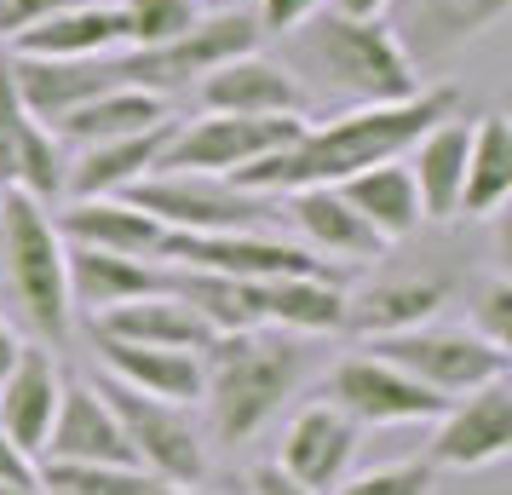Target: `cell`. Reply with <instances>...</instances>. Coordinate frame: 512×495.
<instances>
[{"label": "cell", "mask_w": 512, "mask_h": 495, "mask_svg": "<svg viewBox=\"0 0 512 495\" xmlns=\"http://www.w3.org/2000/svg\"><path fill=\"white\" fill-rule=\"evenodd\" d=\"M449 110H461L455 87H420V93L392 98V104H357V110L323 121V127L305 121V133L294 144H282L271 156L236 167L225 179L254 190V196H288V190H300V185H340V179L363 173V167L403 156Z\"/></svg>", "instance_id": "cell-1"}, {"label": "cell", "mask_w": 512, "mask_h": 495, "mask_svg": "<svg viewBox=\"0 0 512 495\" xmlns=\"http://www.w3.org/2000/svg\"><path fill=\"white\" fill-rule=\"evenodd\" d=\"M305 380L300 334L282 329H242L213 334L202 346V403L208 432L219 444H248Z\"/></svg>", "instance_id": "cell-2"}, {"label": "cell", "mask_w": 512, "mask_h": 495, "mask_svg": "<svg viewBox=\"0 0 512 495\" xmlns=\"http://www.w3.org/2000/svg\"><path fill=\"white\" fill-rule=\"evenodd\" d=\"M288 41V70L294 75H323L334 93L351 104H392V98L420 93V70L403 35L386 18H340V12H317L300 29L282 35Z\"/></svg>", "instance_id": "cell-3"}, {"label": "cell", "mask_w": 512, "mask_h": 495, "mask_svg": "<svg viewBox=\"0 0 512 495\" xmlns=\"http://www.w3.org/2000/svg\"><path fill=\"white\" fill-rule=\"evenodd\" d=\"M0 283L47 346L70 340L75 306L64 277V236L52 225L47 202L24 190H0Z\"/></svg>", "instance_id": "cell-4"}, {"label": "cell", "mask_w": 512, "mask_h": 495, "mask_svg": "<svg viewBox=\"0 0 512 495\" xmlns=\"http://www.w3.org/2000/svg\"><path fill=\"white\" fill-rule=\"evenodd\" d=\"M265 35H259L254 6H219V12H196V24L185 35H173L162 47H121L116 52V81L121 87H144V93H173V87H190L208 70H219L225 58H242L254 52Z\"/></svg>", "instance_id": "cell-5"}, {"label": "cell", "mask_w": 512, "mask_h": 495, "mask_svg": "<svg viewBox=\"0 0 512 495\" xmlns=\"http://www.w3.org/2000/svg\"><path fill=\"white\" fill-rule=\"evenodd\" d=\"M104 403L116 409L121 432L133 444V461H139L150 478L162 484H202L208 478V432L190 421V403H162V398H144L121 380H98Z\"/></svg>", "instance_id": "cell-6"}, {"label": "cell", "mask_w": 512, "mask_h": 495, "mask_svg": "<svg viewBox=\"0 0 512 495\" xmlns=\"http://www.w3.org/2000/svg\"><path fill=\"white\" fill-rule=\"evenodd\" d=\"M127 202L156 213L167 231H254L282 213L277 196H254L219 173H144Z\"/></svg>", "instance_id": "cell-7"}, {"label": "cell", "mask_w": 512, "mask_h": 495, "mask_svg": "<svg viewBox=\"0 0 512 495\" xmlns=\"http://www.w3.org/2000/svg\"><path fill=\"white\" fill-rule=\"evenodd\" d=\"M156 260L179 265V271H225V277H248V283L334 271V265L317 260L305 242H282V236H271L265 225H254V231H167Z\"/></svg>", "instance_id": "cell-8"}, {"label": "cell", "mask_w": 512, "mask_h": 495, "mask_svg": "<svg viewBox=\"0 0 512 495\" xmlns=\"http://www.w3.org/2000/svg\"><path fill=\"white\" fill-rule=\"evenodd\" d=\"M300 133H305V116H213V110H202V121L173 127L156 173H219L225 179L236 167L294 144Z\"/></svg>", "instance_id": "cell-9"}, {"label": "cell", "mask_w": 512, "mask_h": 495, "mask_svg": "<svg viewBox=\"0 0 512 495\" xmlns=\"http://www.w3.org/2000/svg\"><path fill=\"white\" fill-rule=\"evenodd\" d=\"M369 352L386 357V363H397V369L415 375L420 386H432L438 398H461V392H472V386L507 375V352L484 346L472 329H432V323H420V329L369 340Z\"/></svg>", "instance_id": "cell-10"}, {"label": "cell", "mask_w": 512, "mask_h": 495, "mask_svg": "<svg viewBox=\"0 0 512 495\" xmlns=\"http://www.w3.org/2000/svg\"><path fill=\"white\" fill-rule=\"evenodd\" d=\"M328 403H340L357 426H426L443 415V403L432 386H420L415 375H403L397 363L374 352H351L328 369V386H323Z\"/></svg>", "instance_id": "cell-11"}, {"label": "cell", "mask_w": 512, "mask_h": 495, "mask_svg": "<svg viewBox=\"0 0 512 495\" xmlns=\"http://www.w3.org/2000/svg\"><path fill=\"white\" fill-rule=\"evenodd\" d=\"M507 449H512V380L495 375L443 403L438 438H432L426 461L432 467H455V472H478L489 461H501Z\"/></svg>", "instance_id": "cell-12"}, {"label": "cell", "mask_w": 512, "mask_h": 495, "mask_svg": "<svg viewBox=\"0 0 512 495\" xmlns=\"http://www.w3.org/2000/svg\"><path fill=\"white\" fill-rule=\"evenodd\" d=\"M357 444H363V426L351 421L340 403L317 398V403H305V409L288 415L282 444H277V467L288 472V478H300L305 490L328 495L351 472Z\"/></svg>", "instance_id": "cell-13"}, {"label": "cell", "mask_w": 512, "mask_h": 495, "mask_svg": "<svg viewBox=\"0 0 512 495\" xmlns=\"http://www.w3.org/2000/svg\"><path fill=\"white\" fill-rule=\"evenodd\" d=\"M35 461H64V467H139L133 444L121 432L116 409L104 403L93 380H64L58 415L47 426V444Z\"/></svg>", "instance_id": "cell-14"}, {"label": "cell", "mask_w": 512, "mask_h": 495, "mask_svg": "<svg viewBox=\"0 0 512 495\" xmlns=\"http://www.w3.org/2000/svg\"><path fill=\"white\" fill-rule=\"evenodd\" d=\"M196 98L213 116H305V104H311L300 75L277 58H265L259 47L208 70L196 81Z\"/></svg>", "instance_id": "cell-15"}, {"label": "cell", "mask_w": 512, "mask_h": 495, "mask_svg": "<svg viewBox=\"0 0 512 495\" xmlns=\"http://www.w3.org/2000/svg\"><path fill=\"white\" fill-rule=\"evenodd\" d=\"M277 202L288 208L300 242L317 254V260L369 265V260L386 254V242H380V236L369 231V219L340 196V185H300V190H288V196H277Z\"/></svg>", "instance_id": "cell-16"}, {"label": "cell", "mask_w": 512, "mask_h": 495, "mask_svg": "<svg viewBox=\"0 0 512 495\" xmlns=\"http://www.w3.org/2000/svg\"><path fill=\"white\" fill-rule=\"evenodd\" d=\"M455 294V277L449 271H409V277H374L369 288L346 294V329L363 334V340H380V334H403L432 323Z\"/></svg>", "instance_id": "cell-17"}, {"label": "cell", "mask_w": 512, "mask_h": 495, "mask_svg": "<svg viewBox=\"0 0 512 495\" xmlns=\"http://www.w3.org/2000/svg\"><path fill=\"white\" fill-rule=\"evenodd\" d=\"M6 70H12V87L24 98V110L47 127L64 121L75 104L98 98L104 87H121L116 52L110 58H24V52H6Z\"/></svg>", "instance_id": "cell-18"}, {"label": "cell", "mask_w": 512, "mask_h": 495, "mask_svg": "<svg viewBox=\"0 0 512 495\" xmlns=\"http://www.w3.org/2000/svg\"><path fill=\"white\" fill-rule=\"evenodd\" d=\"M64 277H70V306L87 311V317H98V311L144 300V294H167V288H173V265L64 242Z\"/></svg>", "instance_id": "cell-19"}, {"label": "cell", "mask_w": 512, "mask_h": 495, "mask_svg": "<svg viewBox=\"0 0 512 495\" xmlns=\"http://www.w3.org/2000/svg\"><path fill=\"white\" fill-rule=\"evenodd\" d=\"M173 127H179V121L167 116V121H156V127H144V133H127V139H104V144L70 150L64 196H70V202L75 196H127L144 173L162 167V150H167V139H173Z\"/></svg>", "instance_id": "cell-20"}, {"label": "cell", "mask_w": 512, "mask_h": 495, "mask_svg": "<svg viewBox=\"0 0 512 495\" xmlns=\"http://www.w3.org/2000/svg\"><path fill=\"white\" fill-rule=\"evenodd\" d=\"M52 225L75 248H104V254H133V260H156L167 236L162 219L144 213L139 202H127V196H75Z\"/></svg>", "instance_id": "cell-21"}, {"label": "cell", "mask_w": 512, "mask_h": 495, "mask_svg": "<svg viewBox=\"0 0 512 495\" xmlns=\"http://www.w3.org/2000/svg\"><path fill=\"white\" fill-rule=\"evenodd\" d=\"M58 398H64V375H58L52 352L47 346H24L18 363L0 380V426H6V438L24 449L29 461L47 444V426H52V415H58Z\"/></svg>", "instance_id": "cell-22"}, {"label": "cell", "mask_w": 512, "mask_h": 495, "mask_svg": "<svg viewBox=\"0 0 512 495\" xmlns=\"http://www.w3.org/2000/svg\"><path fill=\"white\" fill-rule=\"evenodd\" d=\"M121 47H127V24H121L116 0H87L70 12H52L6 41V52H24V58H110Z\"/></svg>", "instance_id": "cell-23"}, {"label": "cell", "mask_w": 512, "mask_h": 495, "mask_svg": "<svg viewBox=\"0 0 512 495\" xmlns=\"http://www.w3.org/2000/svg\"><path fill=\"white\" fill-rule=\"evenodd\" d=\"M466 144H472V121H466L461 110H449V116L432 121V127L403 150V162H409V173H415L420 213H426V219H455V208H461Z\"/></svg>", "instance_id": "cell-24"}, {"label": "cell", "mask_w": 512, "mask_h": 495, "mask_svg": "<svg viewBox=\"0 0 512 495\" xmlns=\"http://www.w3.org/2000/svg\"><path fill=\"white\" fill-rule=\"evenodd\" d=\"M512 12V0H415L409 6V58L420 64H449L461 47H472L478 35L501 29Z\"/></svg>", "instance_id": "cell-25"}, {"label": "cell", "mask_w": 512, "mask_h": 495, "mask_svg": "<svg viewBox=\"0 0 512 495\" xmlns=\"http://www.w3.org/2000/svg\"><path fill=\"white\" fill-rule=\"evenodd\" d=\"M104 375L133 386L162 403H202V352H173V346H133V340H98Z\"/></svg>", "instance_id": "cell-26"}, {"label": "cell", "mask_w": 512, "mask_h": 495, "mask_svg": "<svg viewBox=\"0 0 512 495\" xmlns=\"http://www.w3.org/2000/svg\"><path fill=\"white\" fill-rule=\"evenodd\" d=\"M98 340H133V346H173V352H202L213 340V329L196 317V311L167 288V294H144V300H127V306H110L87 317Z\"/></svg>", "instance_id": "cell-27"}, {"label": "cell", "mask_w": 512, "mask_h": 495, "mask_svg": "<svg viewBox=\"0 0 512 495\" xmlns=\"http://www.w3.org/2000/svg\"><path fill=\"white\" fill-rule=\"evenodd\" d=\"M259 311H265V329L282 334H340L346 329V288L340 271H311V277H271L259 283Z\"/></svg>", "instance_id": "cell-28"}, {"label": "cell", "mask_w": 512, "mask_h": 495, "mask_svg": "<svg viewBox=\"0 0 512 495\" xmlns=\"http://www.w3.org/2000/svg\"><path fill=\"white\" fill-rule=\"evenodd\" d=\"M340 196H346L351 208L369 219V231L392 248V242H403V236L420 231V190H415V173H409V162L403 156H392V162H374L363 167V173H351V179H340Z\"/></svg>", "instance_id": "cell-29"}, {"label": "cell", "mask_w": 512, "mask_h": 495, "mask_svg": "<svg viewBox=\"0 0 512 495\" xmlns=\"http://www.w3.org/2000/svg\"><path fill=\"white\" fill-rule=\"evenodd\" d=\"M512 202V121L501 110L472 121L466 144V179H461V208L455 219H495Z\"/></svg>", "instance_id": "cell-30"}, {"label": "cell", "mask_w": 512, "mask_h": 495, "mask_svg": "<svg viewBox=\"0 0 512 495\" xmlns=\"http://www.w3.org/2000/svg\"><path fill=\"white\" fill-rule=\"evenodd\" d=\"M162 93H144V87H104L98 98L87 104H75L64 121H52V133L64 139V150H81V144H104V139H127V133H144V127H156L167 121Z\"/></svg>", "instance_id": "cell-31"}, {"label": "cell", "mask_w": 512, "mask_h": 495, "mask_svg": "<svg viewBox=\"0 0 512 495\" xmlns=\"http://www.w3.org/2000/svg\"><path fill=\"white\" fill-rule=\"evenodd\" d=\"M173 294H179V300H185L213 334L265 329L259 283H248V277H225V271H179V265H173Z\"/></svg>", "instance_id": "cell-32"}, {"label": "cell", "mask_w": 512, "mask_h": 495, "mask_svg": "<svg viewBox=\"0 0 512 495\" xmlns=\"http://www.w3.org/2000/svg\"><path fill=\"white\" fill-rule=\"evenodd\" d=\"M64 173H70L64 139L52 133L47 121L29 116L24 139H18V156H12V185L6 190H24V196H35V202H52V196H64Z\"/></svg>", "instance_id": "cell-33"}, {"label": "cell", "mask_w": 512, "mask_h": 495, "mask_svg": "<svg viewBox=\"0 0 512 495\" xmlns=\"http://www.w3.org/2000/svg\"><path fill=\"white\" fill-rule=\"evenodd\" d=\"M162 478L144 467H64V461H41L35 467V490L41 495H150Z\"/></svg>", "instance_id": "cell-34"}, {"label": "cell", "mask_w": 512, "mask_h": 495, "mask_svg": "<svg viewBox=\"0 0 512 495\" xmlns=\"http://www.w3.org/2000/svg\"><path fill=\"white\" fill-rule=\"evenodd\" d=\"M121 24H127V47H162L173 35L196 24V0H116Z\"/></svg>", "instance_id": "cell-35"}, {"label": "cell", "mask_w": 512, "mask_h": 495, "mask_svg": "<svg viewBox=\"0 0 512 495\" xmlns=\"http://www.w3.org/2000/svg\"><path fill=\"white\" fill-rule=\"evenodd\" d=\"M466 329L478 334L484 346L512 357V283L495 271L484 283L472 288V300H466Z\"/></svg>", "instance_id": "cell-36"}, {"label": "cell", "mask_w": 512, "mask_h": 495, "mask_svg": "<svg viewBox=\"0 0 512 495\" xmlns=\"http://www.w3.org/2000/svg\"><path fill=\"white\" fill-rule=\"evenodd\" d=\"M438 490V467L432 461H392V467H374V472H363V478H340L328 495H432Z\"/></svg>", "instance_id": "cell-37"}, {"label": "cell", "mask_w": 512, "mask_h": 495, "mask_svg": "<svg viewBox=\"0 0 512 495\" xmlns=\"http://www.w3.org/2000/svg\"><path fill=\"white\" fill-rule=\"evenodd\" d=\"M24 127H29V110H24V98H18V87H12L6 58H0V190L12 185V156H18Z\"/></svg>", "instance_id": "cell-38"}, {"label": "cell", "mask_w": 512, "mask_h": 495, "mask_svg": "<svg viewBox=\"0 0 512 495\" xmlns=\"http://www.w3.org/2000/svg\"><path fill=\"white\" fill-rule=\"evenodd\" d=\"M323 12V0H259L254 18H259V35H288V29H300L305 18H317Z\"/></svg>", "instance_id": "cell-39"}, {"label": "cell", "mask_w": 512, "mask_h": 495, "mask_svg": "<svg viewBox=\"0 0 512 495\" xmlns=\"http://www.w3.org/2000/svg\"><path fill=\"white\" fill-rule=\"evenodd\" d=\"M70 6H87V0H0V35L12 41L18 29L41 24V18H52V12H70Z\"/></svg>", "instance_id": "cell-40"}, {"label": "cell", "mask_w": 512, "mask_h": 495, "mask_svg": "<svg viewBox=\"0 0 512 495\" xmlns=\"http://www.w3.org/2000/svg\"><path fill=\"white\" fill-rule=\"evenodd\" d=\"M0 484H24V490H35V461L6 438V426H0Z\"/></svg>", "instance_id": "cell-41"}, {"label": "cell", "mask_w": 512, "mask_h": 495, "mask_svg": "<svg viewBox=\"0 0 512 495\" xmlns=\"http://www.w3.org/2000/svg\"><path fill=\"white\" fill-rule=\"evenodd\" d=\"M248 490H254V495H317V490H305L300 478H288V472H282L277 461H265V467H254V478H248Z\"/></svg>", "instance_id": "cell-42"}, {"label": "cell", "mask_w": 512, "mask_h": 495, "mask_svg": "<svg viewBox=\"0 0 512 495\" xmlns=\"http://www.w3.org/2000/svg\"><path fill=\"white\" fill-rule=\"evenodd\" d=\"M392 0H323V12H340V18H386Z\"/></svg>", "instance_id": "cell-43"}, {"label": "cell", "mask_w": 512, "mask_h": 495, "mask_svg": "<svg viewBox=\"0 0 512 495\" xmlns=\"http://www.w3.org/2000/svg\"><path fill=\"white\" fill-rule=\"evenodd\" d=\"M18 352H24V340L0 323V380H6V369H12V363H18Z\"/></svg>", "instance_id": "cell-44"}, {"label": "cell", "mask_w": 512, "mask_h": 495, "mask_svg": "<svg viewBox=\"0 0 512 495\" xmlns=\"http://www.w3.org/2000/svg\"><path fill=\"white\" fill-rule=\"evenodd\" d=\"M150 495H208V490H202V484H156Z\"/></svg>", "instance_id": "cell-45"}, {"label": "cell", "mask_w": 512, "mask_h": 495, "mask_svg": "<svg viewBox=\"0 0 512 495\" xmlns=\"http://www.w3.org/2000/svg\"><path fill=\"white\" fill-rule=\"evenodd\" d=\"M0 495H41V490H24V484H0Z\"/></svg>", "instance_id": "cell-46"}]
</instances>
